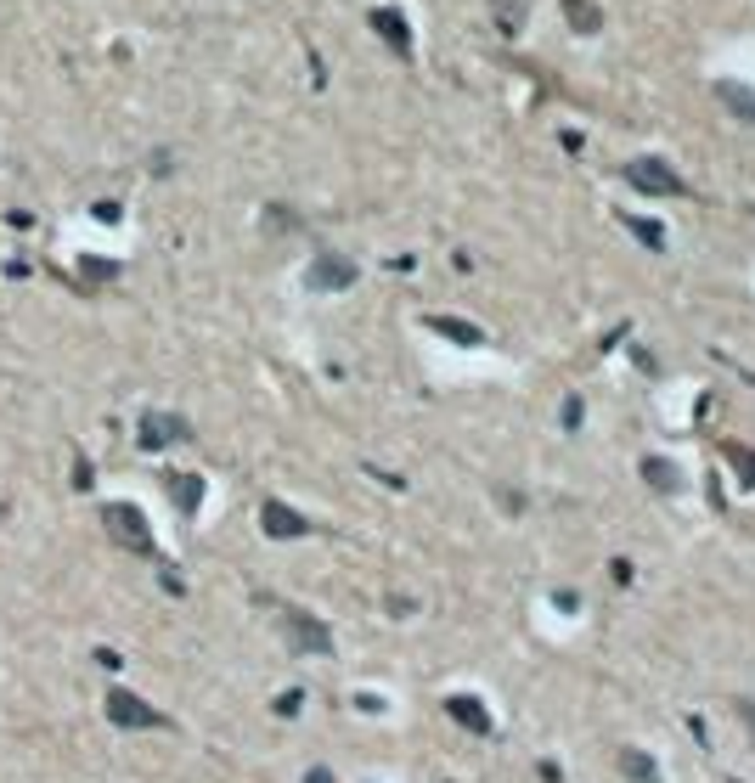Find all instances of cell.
Returning <instances> with one entry per match:
<instances>
[{
  "label": "cell",
  "instance_id": "obj_14",
  "mask_svg": "<svg viewBox=\"0 0 755 783\" xmlns=\"http://www.w3.org/2000/svg\"><path fill=\"white\" fill-rule=\"evenodd\" d=\"M490 12H497V28H502V35H519L524 17H530V0H490Z\"/></svg>",
  "mask_w": 755,
  "mask_h": 783
},
{
  "label": "cell",
  "instance_id": "obj_5",
  "mask_svg": "<svg viewBox=\"0 0 755 783\" xmlns=\"http://www.w3.org/2000/svg\"><path fill=\"white\" fill-rule=\"evenodd\" d=\"M108 722H113V727H136V733H147V727H170V715L152 710L142 694L113 688V694H108Z\"/></svg>",
  "mask_w": 755,
  "mask_h": 783
},
{
  "label": "cell",
  "instance_id": "obj_18",
  "mask_svg": "<svg viewBox=\"0 0 755 783\" xmlns=\"http://www.w3.org/2000/svg\"><path fill=\"white\" fill-rule=\"evenodd\" d=\"M626 225H632V232H637V237H643L648 248H666V232H660V225H654V220H626Z\"/></svg>",
  "mask_w": 755,
  "mask_h": 783
},
{
  "label": "cell",
  "instance_id": "obj_17",
  "mask_svg": "<svg viewBox=\"0 0 755 783\" xmlns=\"http://www.w3.org/2000/svg\"><path fill=\"white\" fill-rule=\"evenodd\" d=\"M728 456H733L739 479H744V485H755V451H750V445H728Z\"/></svg>",
  "mask_w": 755,
  "mask_h": 783
},
{
  "label": "cell",
  "instance_id": "obj_9",
  "mask_svg": "<svg viewBox=\"0 0 755 783\" xmlns=\"http://www.w3.org/2000/svg\"><path fill=\"white\" fill-rule=\"evenodd\" d=\"M163 485H170V502L181 507V518H198V507H204V479L198 474H170Z\"/></svg>",
  "mask_w": 755,
  "mask_h": 783
},
{
  "label": "cell",
  "instance_id": "obj_3",
  "mask_svg": "<svg viewBox=\"0 0 755 783\" xmlns=\"http://www.w3.org/2000/svg\"><path fill=\"white\" fill-rule=\"evenodd\" d=\"M626 181L637 192H648V198H687V181L666 164V158H632L626 164Z\"/></svg>",
  "mask_w": 755,
  "mask_h": 783
},
{
  "label": "cell",
  "instance_id": "obj_6",
  "mask_svg": "<svg viewBox=\"0 0 755 783\" xmlns=\"http://www.w3.org/2000/svg\"><path fill=\"white\" fill-rule=\"evenodd\" d=\"M259 525H266V536H277V541H299V536H310V518L293 513L288 502H266V507H259Z\"/></svg>",
  "mask_w": 755,
  "mask_h": 783
},
{
  "label": "cell",
  "instance_id": "obj_11",
  "mask_svg": "<svg viewBox=\"0 0 755 783\" xmlns=\"http://www.w3.org/2000/svg\"><path fill=\"white\" fill-rule=\"evenodd\" d=\"M451 715H456L468 733H490V710H485L474 694H451Z\"/></svg>",
  "mask_w": 755,
  "mask_h": 783
},
{
  "label": "cell",
  "instance_id": "obj_16",
  "mask_svg": "<svg viewBox=\"0 0 755 783\" xmlns=\"http://www.w3.org/2000/svg\"><path fill=\"white\" fill-rule=\"evenodd\" d=\"M643 479H648V485H660L666 496H671V491H682V479H676V468L666 463V456H648V463H643Z\"/></svg>",
  "mask_w": 755,
  "mask_h": 783
},
{
  "label": "cell",
  "instance_id": "obj_2",
  "mask_svg": "<svg viewBox=\"0 0 755 783\" xmlns=\"http://www.w3.org/2000/svg\"><path fill=\"white\" fill-rule=\"evenodd\" d=\"M102 530H108L124 552L152 559V525H147V513H142L136 502H108V507H102Z\"/></svg>",
  "mask_w": 755,
  "mask_h": 783
},
{
  "label": "cell",
  "instance_id": "obj_20",
  "mask_svg": "<svg viewBox=\"0 0 755 783\" xmlns=\"http://www.w3.org/2000/svg\"><path fill=\"white\" fill-rule=\"evenodd\" d=\"M564 429H581V401H575V395L564 401Z\"/></svg>",
  "mask_w": 755,
  "mask_h": 783
},
{
  "label": "cell",
  "instance_id": "obj_8",
  "mask_svg": "<svg viewBox=\"0 0 755 783\" xmlns=\"http://www.w3.org/2000/svg\"><path fill=\"white\" fill-rule=\"evenodd\" d=\"M367 23H372V35H378L389 51H395V57H412V28H406V17H401L395 6H378Z\"/></svg>",
  "mask_w": 755,
  "mask_h": 783
},
{
  "label": "cell",
  "instance_id": "obj_19",
  "mask_svg": "<svg viewBox=\"0 0 755 783\" xmlns=\"http://www.w3.org/2000/svg\"><path fill=\"white\" fill-rule=\"evenodd\" d=\"M79 271H85L90 282H108V277H119V266H113V259H85Z\"/></svg>",
  "mask_w": 755,
  "mask_h": 783
},
{
  "label": "cell",
  "instance_id": "obj_10",
  "mask_svg": "<svg viewBox=\"0 0 755 783\" xmlns=\"http://www.w3.org/2000/svg\"><path fill=\"white\" fill-rule=\"evenodd\" d=\"M558 12L570 17L575 35H598L603 28V6H592V0H558Z\"/></svg>",
  "mask_w": 755,
  "mask_h": 783
},
{
  "label": "cell",
  "instance_id": "obj_1",
  "mask_svg": "<svg viewBox=\"0 0 755 783\" xmlns=\"http://www.w3.org/2000/svg\"><path fill=\"white\" fill-rule=\"evenodd\" d=\"M277 632H282V642L293 648V654H305V660L333 654V632H327L310 609H293V603H288V609L277 614Z\"/></svg>",
  "mask_w": 755,
  "mask_h": 783
},
{
  "label": "cell",
  "instance_id": "obj_21",
  "mask_svg": "<svg viewBox=\"0 0 755 783\" xmlns=\"http://www.w3.org/2000/svg\"><path fill=\"white\" fill-rule=\"evenodd\" d=\"M305 783H333V772H327V767H310V772H305Z\"/></svg>",
  "mask_w": 755,
  "mask_h": 783
},
{
  "label": "cell",
  "instance_id": "obj_15",
  "mask_svg": "<svg viewBox=\"0 0 755 783\" xmlns=\"http://www.w3.org/2000/svg\"><path fill=\"white\" fill-rule=\"evenodd\" d=\"M716 96H721V102H728L739 119H750V124H755V90H744V85H733V79H721V85H716Z\"/></svg>",
  "mask_w": 755,
  "mask_h": 783
},
{
  "label": "cell",
  "instance_id": "obj_4",
  "mask_svg": "<svg viewBox=\"0 0 755 783\" xmlns=\"http://www.w3.org/2000/svg\"><path fill=\"white\" fill-rule=\"evenodd\" d=\"M355 277H361V266L350 254H333V248H321L310 259V271H305L310 293H344V287H355Z\"/></svg>",
  "mask_w": 755,
  "mask_h": 783
},
{
  "label": "cell",
  "instance_id": "obj_7",
  "mask_svg": "<svg viewBox=\"0 0 755 783\" xmlns=\"http://www.w3.org/2000/svg\"><path fill=\"white\" fill-rule=\"evenodd\" d=\"M175 440H186V423H181L175 412H147V417H142V429H136V445L158 451V445H175Z\"/></svg>",
  "mask_w": 755,
  "mask_h": 783
},
{
  "label": "cell",
  "instance_id": "obj_13",
  "mask_svg": "<svg viewBox=\"0 0 755 783\" xmlns=\"http://www.w3.org/2000/svg\"><path fill=\"white\" fill-rule=\"evenodd\" d=\"M620 778L626 783H660V767H654L643 749H620Z\"/></svg>",
  "mask_w": 755,
  "mask_h": 783
},
{
  "label": "cell",
  "instance_id": "obj_12",
  "mask_svg": "<svg viewBox=\"0 0 755 783\" xmlns=\"http://www.w3.org/2000/svg\"><path fill=\"white\" fill-rule=\"evenodd\" d=\"M429 333H446L451 344H485V333L474 321H456V316H429Z\"/></svg>",
  "mask_w": 755,
  "mask_h": 783
}]
</instances>
